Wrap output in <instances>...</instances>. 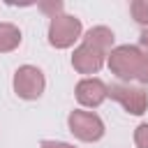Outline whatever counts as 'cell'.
I'll return each mask as SVG.
<instances>
[{
	"instance_id": "cell-1",
	"label": "cell",
	"mask_w": 148,
	"mask_h": 148,
	"mask_svg": "<svg viewBox=\"0 0 148 148\" xmlns=\"http://www.w3.org/2000/svg\"><path fill=\"white\" fill-rule=\"evenodd\" d=\"M106 65L111 74L123 81H136L139 86H148V51L134 44L113 46L106 56Z\"/></svg>"
},
{
	"instance_id": "cell-2",
	"label": "cell",
	"mask_w": 148,
	"mask_h": 148,
	"mask_svg": "<svg viewBox=\"0 0 148 148\" xmlns=\"http://www.w3.org/2000/svg\"><path fill=\"white\" fill-rule=\"evenodd\" d=\"M81 18L72 14H58L49 21V44L53 49H69L76 39H81Z\"/></svg>"
},
{
	"instance_id": "cell-3",
	"label": "cell",
	"mask_w": 148,
	"mask_h": 148,
	"mask_svg": "<svg viewBox=\"0 0 148 148\" xmlns=\"http://www.w3.org/2000/svg\"><path fill=\"white\" fill-rule=\"evenodd\" d=\"M67 127L69 132L79 139V141H86V143H92V141H99L106 132L104 127V120L92 113V111H81V109H74L69 116H67Z\"/></svg>"
},
{
	"instance_id": "cell-4",
	"label": "cell",
	"mask_w": 148,
	"mask_h": 148,
	"mask_svg": "<svg viewBox=\"0 0 148 148\" xmlns=\"http://www.w3.org/2000/svg\"><path fill=\"white\" fill-rule=\"evenodd\" d=\"M14 92L21 97V99H39L44 88H46V79H44V72L35 65H21L16 72H14Z\"/></svg>"
},
{
	"instance_id": "cell-5",
	"label": "cell",
	"mask_w": 148,
	"mask_h": 148,
	"mask_svg": "<svg viewBox=\"0 0 148 148\" xmlns=\"http://www.w3.org/2000/svg\"><path fill=\"white\" fill-rule=\"evenodd\" d=\"M109 88V97L116 99L127 113L132 116H141L148 109V92L143 86H132V83H111Z\"/></svg>"
},
{
	"instance_id": "cell-6",
	"label": "cell",
	"mask_w": 148,
	"mask_h": 148,
	"mask_svg": "<svg viewBox=\"0 0 148 148\" xmlns=\"http://www.w3.org/2000/svg\"><path fill=\"white\" fill-rule=\"evenodd\" d=\"M104 60H106V53L86 42H81L72 53V67L79 74H97L104 67Z\"/></svg>"
},
{
	"instance_id": "cell-7",
	"label": "cell",
	"mask_w": 148,
	"mask_h": 148,
	"mask_svg": "<svg viewBox=\"0 0 148 148\" xmlns=\"http://www.w3.org/2000/svg\"><path fill=\"white\" fill-rule=\"evenodd\" d=\"M74 97H76V102H79L81 106L95 109V106H99V104L109 97V88H106V83H104L102 79H97V76H86V79H81V81L76 83Z\"/></svg>"
},
{
	"instance_id": "cell-8",
	"label": "cell",
	"mask_w": 148,
	"mask_h": 148,
	"mask_svg": "<svg viewBox=\"0 0 148 148\" xmlns=\"http://www.w3.org/2000/svg\"><path fill=\"white\" fill-rule=\"evenodd\" d=\"M86 44H92L95 49H99V51H104L106 56H109V51L113 49V30L111 28H106V25H95V28H90L83 37H81Z\"/></svg>"
},
{
	"instance_id": "cell-9",
	"label": "cell",
	"mask_w": 148,
	"mask_h": 148,
	"mask_svg": "<svg viewBox=\"0 0 148 148\" xmlns=\"http://www.w3.org/2000/svg\"><path fill=\"white\" fill-rule=\"evenodd\" d=\"M21 30L14 23H0V53H9L21 44Z\"/></svg>"
},
{
	"instance_id": "cell-10",
	"label": "cell",
	"mask_w": 148,
	"mask_h": 148,
	"mask_svg": "<svg viewBox=\"0 0 148 148\" xmlns=\"http://www.w3.org/2000/svg\"><path fill=\"white\" fill-rule=\"evenodd\" d=\"M130 12H132V18L139 25L148 28V0H132L130 2Z\"/></svg>"
},
{
	"instance_id": "cell-11",
	"label": "cell",
	"mask_w": 148,
	"mask_h": 148,
	"mask_svg": "<svg viewBox=\"0 0 148 148\" xmlns=\"http://www.w3.org/2000/svg\"><path fill=\"white\" fill-rule=\"evenodd\" d=\"M134 146L136 148H148V123H141L134 130Z\"/></svg>"
},
{
	"instance_id": "cell-12",
	"label": "cell",
	"mask_w": 148,
	"mask_h": 148,
	"mask_svg": "<svg viewBox=\"0 0 148 148\" xmlns=\"http://www.w3.org/2000/svg\"><path fill=\"white\" fill-rule=\"evenodd\" d=\"M39 9H42V12H49V18H53V16L62 14V2H60V0H56V2H42Z\"/></svg>"
},
{
	"instance_id": "cell-13",
	"label": "cell",
	"mask_w": 148,
	"mask_h": 148,
	"mask_svg": "<svg viewBox=\"0 0 148 148\" xmlns=\"http://www.w3.org/2000/svg\"><path fill=\"white\" fill-rule=\"evenodd\" d=\"M39 148H76V146H72V143H67V141H51V139H44V141L39 143Z\"/></svg>"
},
{
	"instance_id": "cell-14",
	"label": "cell",
	"mask_w": 148,
	"mask_h": 148,
	"mask_svg": "<svg viewBox=\"0 0 148 148\" xmlns=\"http://www.w3.org/2000/svg\"><path fill=\"white\" fill-rule=\"evenodd\" d=\"M139 44L148 51V28H143V30H141V35H139Z\"/></svg>"
}]
</instances>
